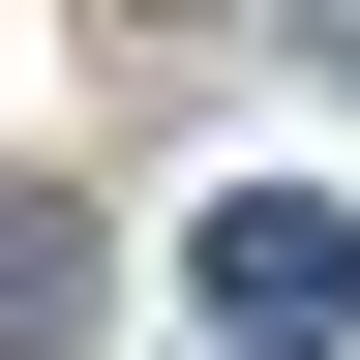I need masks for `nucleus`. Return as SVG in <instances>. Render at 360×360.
Listing matches in <instances>:
<instances>
[{
    "label": "nucleus",
    "instance_id": "obj_1",
    "mask_svg": "<svg viewBox=\"0 0 360 360\" xmlns=\"http://www.w3.org/2000/svg\"><path fill=\"white\" fill-rule=\"evenodd\" d=\"M180 300H210L240 360H330L360 330V210L330 180H210V210H180Z\"/></svg>",
    "mask_w": 360,
    "mask_h": 360
}]
</instances>
